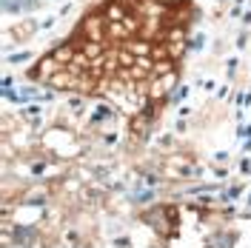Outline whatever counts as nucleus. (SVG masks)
Masks as SVG:
<instances>
[{
    "label": "nucleus",
    "instance_id": "3",
    "mask_svg": "<svg viewBox=\"0 0 251 248\" xmlns=\"http://www.w3.org/2000/svg\"><path fill=\"white\" fill-rule=\"evenodd\" d=\"M186 94H188V86H180V89L172 94V103H180V100H186Z\"/></svg>",
    "mask_w": 251,
    "mask_h": 248
},
{
    "label": "nucleus",
    "instance_id": "1",
    "mask_svg": "<svg viewBox=\"0 0 251 248\" xmlns=\"http://www.w3.org/2000/svg\"><path fill=\"white\" fill-rule=\"evenodd\" d=\"M114 117V109H109V106H100V109L92 114V123H106V120H111Z\"/></svg>",
    "mask_w": 251,
    "mask_h": 248
},
{
    "label": "nucleus",
    "instance_id": "5",
    "mask_svg": "<svg viewBox=\"0 0 251 248\" xmlns=\"http://www.w3.org/2000/svg\"><path fill=\"white\" fill-rule=\"evenodd\" d=\"M203 43H205V37L200 34V37H194V43H191V49H203Z\"/></svg>",
    "mask_w": 251,
    "mask_h": 248
},
{
    "label": "nucleus",
    "instance_id": "2",
    "mask_svg": "<svg viewBox=\"0 0 251 248\" xmlns=\"http://www.w3.org/2000/svg\"><path fill=\"white\" fill-rule=\"evenodd\" d=\"M29 57H31L29 51H17V54H9V57H6V63H26Z\"/></svg>",
    "mask_w": 251,
    "mask_h": 248
},
{
    "label": "nucleus",
    "instance_id": "6",
    "mask_svg": "<svg viewBox=\"0 0 251 248\" xmlns=\"http://www.w3.org/2000/svg\"><path fill=\"white\" fill-rule=\"evenodd\" d=\"M237 194H240V186H234V188H228V194H226V197H228V200H231V197H237Z\"/></svg>",
    "mask_w": 251,
    "mask_h": 248
},
{
    "label": "nucleus",
    "instance_id": "4",
    "mask_svg": "<svg viewBox=\"0 0 251 248\" xmlns=\"http://www.w3.org/2000/svg\"><path fill=\"white\" fill-rule=\"evenodd\" d=\"M240 171H243V174H249V171H251V160H249V157L240 163Z\"/></svg>",
    "mask_w": 251,
    "mask_h": 248
}]
</instances>
